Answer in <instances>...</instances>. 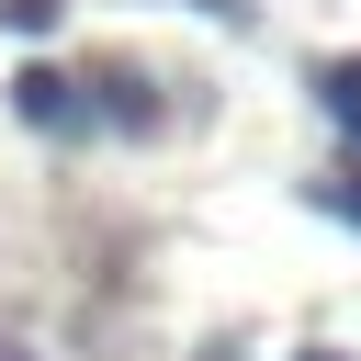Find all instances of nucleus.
<instances>
[{
    "mask_svg": "<svg viewBox=\"0 0 361 361\" xmlns=\"http://www.w3.org/2000/svg\"><path fill=\"white\" fill-rule=\"evenodd\" d=\"M0 90H11V113H23L34 135H90V124H102V113H90V79H68V68H45V56H23Z\"/></svg>",
    "mask_w": 361,
    "mask_h": 361,
    "instance_id": "f257e3e1",
    "label": "nucleus"
},
{
    "mask_svg": "<svg viewBox=\"0 0 361 361\" xmlns=\"http://www.w3.org/2000/svg\"><path fill=\"white\" fill-rule=\"evenodd\" d=\"M90 113H102L113 135H158V124H169V102H158V79H147L135 56H90Z\"/></svg>",
    "mask_w": 361,
    "mask_h": 361,
    "instance_id": "f03ea898",
    "label": "nucleus"
},
{
    "mask_svg": "<svg viewBox=\"0 0 361 361\" xmlns=\"http://www.w3.org/2000/svg\"><path fill=\"white\" fill-rule=\"evenodd\" d=\"M316 102H327V113L361 135V56H316Z\"/></svg>",
    "mask_w": 361,
    "mask_h": 361,
    "instance_id": "7ed1b4c3",
    "label": "nucleus"
},
{
    "mask_svg": "<svg viewBox=\"0 0 361 361\" xmlns=\"http://www.w3.org/2000/svg\"><path fill=\"white\" fill-rule=\"evenodd\" d=\"M0 23H11V34H56V23H68V0H0Z\"/></svg>",
    "mask_w": 361,
    "mask_h": 361,
    "instance_id": "20e7f679",
    "label": "nucleus"
},
{
    "mask_svg": "<svg viewBox=\"0 0 361 361\" xmlns=\"http://www.w3.org/2000/svg\"><path fill=\"white\" fill-rule=\"evenodd\" d=\"M316 203H327L338 226H361V169H338V180H316Z\"/></svg>",
    "mask_w": 361,
    "mask_h": 361,
    "instance_id": "39448f33",
    "label": "nucleus"
},
{
    "mask_svg": "<svg viewBox=\"0 0 361 361\" xmlns=\"http://www.w3.org/2000/svg\"><path fill=\"white\" fill-rule=\"evenodd\" d=\"M192 11H203V23H226V34L248 23V0H192Z\"/></svg>",
    "mask_w": 361,
    "mask_h": 361,
    "instance_id": "423d86ee",
    "label": "nucleus"
},
{
    "mask_svg": "<svg viewBox=\"0 0 361 361\" xmlns=\"http://www.w3.org/2000/svg\"><path fill=\"white\" fill-rule=\"evenodd\" d=\"M293 361H338V350H293Z\"/></svg>",
    "mask_w": 361,
    "mask_h": 361,
    "instance_id": "0eeeda50",
    "label": "nucleus"
},
{
    "mask_svg": "<svg viewBox=\"0 0 361 361\" xmlns=\"http://www.w3.org/2000/svg\"><path fill=\"white\" fill-rule=\"evenodd\" d=\"M0 361H34V350H0Z\"/></svg>",
    "mask_w": 361,
    "mask_h": 361,
    "instance_id": "6e6552de",
    "label": "nucleus"
}]
</instances>
